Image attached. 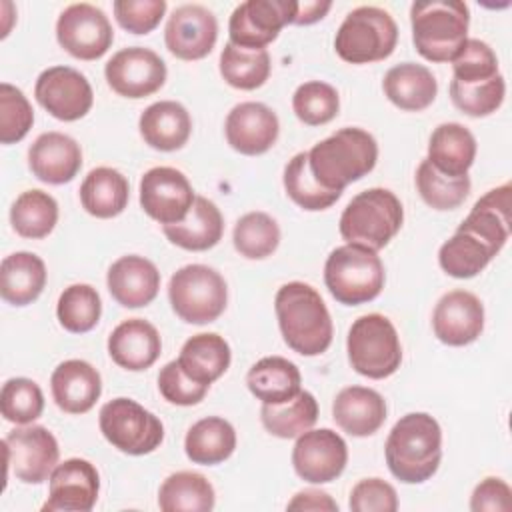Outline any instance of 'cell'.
I'll return each mask as SVG.
<instances>
[{
	"mask_svg": "<svg viewBox=\"0 0 512 512\" xmlns=\"http://www.w3.org/2000/svg\"><path fill=\"white\" fill-rule=\"evenodd\" d=\"M274 310L280 334L294 352L318 356L332 344V318L314 286L298 280L280 286L274 298Z\"/></svg>",
	"mask_w": 512,
	"mask_h": 512,
	"instance_id": "6da1fadb",
	"label": "cell"
},
{
	"mask_svg": "<svg viewBox=\"0 0 512 512\" xmlns=\"http://www.w3.org/2000/svg\"><path fill=\"white\" fill-rule=\"evenodd\" d=\"M384 456L388 470L404 484L430 480L442 460V430L434 416L410 412L390 430Z\"/></svg>",
	"mask_w": 512,
	"mask_h": 512,
	"instance_id": "7a4b0ae2",
	"label": "cell"
},
{
	"mask_svg": "<svg viewBox=\"0 0 512 512\" xmlns=\"http://www.w3.org/2000/svg\"><path fill=\"white\" fill-rule=\"evenodd\" d=\"M378 160L376 138L362 128H340L308 150V166L318 184L342 192L348 184L374 170Z\"/></svg>",
	"mask_w": 512,
	"mask_h": 512,
	"instance_id": "3957f363",
	"label": "cell"
},
{
	"mask_svg": "<svg viewBox=\"0 0 512 512\" xmlns=\"http://www.w3.org/2000/svg\"><path fill=\"white\" fill-rule=\"evenodd\" d=\"M412 42L428 62H452L468 40L470 10L460 0H428L410 6Z\"/></svg>",
	"mask_w": 512,
	"mask_h": 512,
	"instance_id": "277c9868",
	"label": "cell"
},
{
	"mask_svg": "<svg viewBox=\"0 0 512 512\" xmlns=\"http://www.w3.org/2000/svg\"><path fill=\"white\" fill-rule=\"evenodd\" d=\"M404 208L388 188H368L356 194L340 216V236L346 244L382 250L402 228Z\"/></svg>",
	"mask_w": 512,
	"mask_h": 512,
	"instance_id": "5b68a950",
	"label": "cell"
},
{
	"mask_svg": "<svg viewBox=\"0 0 512 512\" xmlns=\"http://www.w3.org/2000/svg\"><path fill=\"white\" fill-rule=\"evenodd\" d=\"M384 264L380 256L358 244L334 248L324 264V284L336 302L358 306L374 300L384 288Z\"/></svg>",
	"mask_w": 512,
	"mask_h": 512,
	"instance_id": "8992f818",
	"label": "cell"
},
{
	"mask_svg": "<svg viewBox=\"0 0 512 512\" xmlns=\"http://www.w3.org/2000/svg\"><path fill=\"white\" fill-rule=\"evenodd\" d=\"M398 44L394 18L378 6H358L342 20L334 48L348 64H370L386 60Z\"/></svg>",
	"mask_w": 512,
	"mask_h": 512,
	"instance_id": "52a82bcc",
	"label": "cell"
},
{
	"mask_svg": "<svg viewBox=\"0 0 512 512\" xmlns=\"http://www.w3.org/2000/svg\"><path fill=\"white\" fill-rule=\"evenodd\" d=\"M346 350L350 366L366 378L392 376L402 362V346L394 324L382 314H364L348 330Z\"/></svg>",
	"mask_w": 512,
	"mask_h": 512,
	"instance_id": "ba28073f",
	"label": "cell"
},
{
	"mask_svg": "<svg viewBox=\"0 0 512 512\" xmlns=\"http://www.w3.org/2000/svg\"><path fill=\"white\" fill-rule=\"evenodd\" d=\"M168 300L180 320L210 324L226 310L228 286L218 270L206 264H188L172 274Z\"/></svg>",
	"mask_w": 512,
	"mask_h": 512,
	"instance_id": "9c48e42d",
	"label": "cell"
},
{
	"mask_svg": "<svg viewBox=\"0 0 512 512\" xmlns=\"http://www.w3.org/2000/svg\"><path fill=\"white\" fill-rule=\"evenodd\" d=\"M98 424L102 436L120 452L144 456L164 440V426L156 414L132 398H114L100 408Z\"/></svg>",
	"mask_w": 512,
	"mask_h": 512,
	"instance_id": "30bf717a",
	"label": "cell"
},
{
	"mask_svg": "<svg viewBox=\"0 0 512 512\" xmlns=\"http://www.w3.org/2000/svg\"><path fill=\"white\" fill-rule=\"evenodd\" d=\"M6 464L16 480L42 484L58 464L60 448L54 434L38 424H22L2 440Z\"/></svg>",
	"mask_w": 512,
	"mask_h": 512,
	"instance_id": "8fae6325",
	"label": "cell"
},
{
	"mask_svg": "<svg viewBox=\"0 0 512 512\" xmlns=\"http://www.w3.org/2000/svg\"><path fill=\"white\" fill-rule=\"evenodd\" d=\"M296 10V0H246L230 14V42L248 50H264L286 24H294Z\"/></svg>",
	"mask_w": 512,
	"mask_h": 512,
	"instance_id": "7c38bea8",
	"label": "cell"
},
{
	"mask_svg": "<svg viewBox=\"0 0 512 512\" xmlns=\"http://www.w3.org/2000/svg\"><path fill=\"white\" fill-rule=\"evenodd\" d=\"M58 44L78 60L102 58L114 40L108 16L88 2L66 6L56 22Z\"/></svg>",
	"mask_w": 512,
	"mask_h": 512,
	"instance_id": "4fadbf2b",
	"label": "cell"
},
{
	"mask_svg": "<svg viewBox=\"0 0 512 512\" xmlns=\"http://www.w3.org/2000/svg\"><path fill=\"white\" fill-rule=\"evenodd\" d=\"M166 64L150 48L130 46L118 50L104 66L108 86L124 98H146L166 82Z\"/></svg>",
	"mask_w": 512,
	"mask_h": 512,
	"instance_id": "5bb4252c",
	"label": "cell"
},
{
	"mask_svg": "<svg viewBox=\"0 0 512 512\" xmlns=\"http://www.w3.org/2000/svg\"><path fill=\"white\" fill-rule=\"evenodd\" d=\"M38 104L56 120L74 122L84 118L94 102L90 82L70 66H50L40 72L34 86Z\"/></svg>",
	"mask_w": 512,
	"mask_h": 512,
	"instance_id": "9a60e30c",
	"label": "cell"
},
{
	"mask_svg": "<svg viewBox=\"0 0 512 512\" xmlns=\"http://www.w3.org/2000/svg\"><path fill=\"white\" fill-rule=\"evenodd\" d=\"M194 190L184 172L154 166L140 178V206L162 226L184 220L194 204Z\"/></svg>",
	"mask_w": 512,
	"mask_h": 512,
	"instance_id": "2e32d148",
	"label": "cell"
},
{
	"mask_svg": "<svg viewBox=\"0 0 512 512\" xmlns=\"http://www.w3.org/2000/svg\"><path fill=\"white\" fill-rule=\"evenodd\" d=\"M348 462L344 438L330 430H306L296 438L292 448V466L296 474L310 484H328L336 480Z\"/></svg>",
	"mask_w": 512,
	"mask_h": 512,
	"instance_id": "e0dca14e",
	"label": "cell"
},
{
	"mask_svg": "<svg viewBox=\"0 0 512 512\" xmlns=\"http://www.w3.org/2000/svg\"><path fill=\"white\" fill-rule=\"evenodd\" d=\"M48 500L44 512H90L98 500L100 476L92 462L84 458H68L50 474Z\"/></svg>",
	"mask_w": 512,
	"mask_h": 512,
	"instance_id": "ac0fdd59",
	"label": "cell"
},
{
	"mask_svg": "<svg viewBox=\"0 0 512 512\" xmlns=\"http://www.w3.org/2000/svg\"><path fill=\"white\" fill-rule=\"evenodd\" d=\"M218 40L216 16L200 4L178 6L164 28V42L170 54L180 60L208 56Z\"/></svg>",
	"mask_w": 512,
	"mask_h": 512,
	"instance_id": "d6986e66",
	"label": "cell"
},
{
	"mask_svg": "<svg viewBox=\"0 0 512 512\" xmlns=\"http://www.w3.org/2000/svg\"><path fill=\"white\" fill-rule=\"evenodd\" d=\"M434 336L448 346H466L484 330V306L468 290L446 292L432 312Z\"/></svg>",
	"mask_w": 512,
	"mask_h": 512,
	"instance_id": "ffe728a7",
	"label": "cell"
},
{
	"mask_svg": "<svg viewBox=\"0 0 512 512\" xmlns=\"http://www.w3.org/2000/svg\"><path fill=\"white\" fill-rule=\"evenodd\" d=\"M224 134L236 152L244 156H258L268 152L280 134L276 112L262 102L236 104L224 122Z\"/></svg>",
	"mask_w": 512,
	"mask_h": 512,
	"instance_id": "44dd1931",
	"label": "cell"
},
{
	"mask_svg": "<svg viewBox=\"0 0 512 512\" xmlns=\"http://www.w3.org/2000/svg\"><path fill=\"white\" fill-rule=\"evenodd\" d=\"M32 174L46 184H66L82 168L80 144L62 132H44L28 148Z\"/></svg>",
	"mask_w": 512,
	"mask_h": 512,
	"instance_id": "7402d4cb",
	"label": "cell"
},
{
	"mask_svg": "<svg viewBox=\"0 0 512 512\" xmlns=\"http://www.w3.org/2000/svg\"><path fill=\"white\" fill-rule=\"evenodd\" d=\"M108 292L124 308L148 306L160 290V272L144 256L128 254L112 262L106 274Z\"/></svg>",
	"mask_w": 512,
	"mask_h": 512,
	"instance_id": "603a6c76",
	"label": "cell"
},
{
	"mask_svg": "<svg viewBox=\"0 0 512 512\" xmlns=\"http://www.w3.org/2000/svg\"><path fill=\"white\" fill-rule=\"evenodd\" d=\"M50 390L56 406L66 414L88 412L102 394L100 372L86 360H64L50 376Z\"/></svg>",
	"mask_w": 512,
	"mask_h": 512,
	"instance_id": "cb8c5ba5",
	"label": "cell"
},
{
	"mask_svg": "<svg viewBox=\"0 0 512 512\" xmlns=\"http://www.w3.org/2000/svg\"><path fill=\"white\" fill-rule=\"evenodd\" d=\"M162 352V340L154 324L144 318L120 322L108 336V354L124 370L142 372L150 368Z\"/></svg>",
	"mask_w": 512,
	"mask_h": 512,
	"instance_id": "d4e9b609",
	"label": "cell"
},
{
	"mask_svg": "<svg viewBox=\"0 0 512 512\" xmlns=\"http://www.w3.org/2000/svg\"><path fill=\"white\" fill-rule=\"evenodd\" d=\"M386 400L366 386L342 388L332 402L334 422L350 436L364 438L378 432L386 420Z\"/></svg>",
	"mask_w": 512,
	"mask_h": 512,
	"instance_id": "484cf974",
	"label": "cell"
},
{
	"mask_svg": "<svg viewBox=\"0 0 512 512\" xmlns=\"http://www.w3.org/2000/svg\"><path fill=\"white\" fill-rule=\"evenodd\" d=\"M142 140L160 152L180 150L192 134V118L176 100H160L150 104L138 120Z\"/></svg>",
	"mask_w": 512,
	"mask_h": 512,
	"instance_id": "4316f807",
	"label": "cell"
},
{
	"mask_svg": "<svg viewBox=\"0 0 512 512\" xmlns=\"http://www.w3.org/2000/svg\"><path fill=\"white\" fill-rule=\"evenodd\" d=\"M164 236L178 248L190 252H204L214 248L224 234V218L220 208L204 198L196 196L188 216L176 224L162 226Z\"/></svg>",
	"mask_w": 512,
	"mask_h": 512,
	"instance_id": "83f0119b",
	"label": "cell"
},
{
	"mask_svg": "<svg viewBox=\"0 0 512 512\" xmlns=\"http://www.w3.org/2000/svg\"><path fill=\"white\" fill-rule=\"evenodd\" d=\"M382 90L396 108L406 112H420L434 102L438 94V82L426 66L402 62L384 74Z\"/></svg>",
	"mask_w": 512,
	"mask_h": 512,
	"instance_id": "f1b7e54d",
	"label": "cell"
},
{
	"mask_svg": "<svg viewBox=\"0 0 512 512\" xmlns=\"http://www.w3.org/2000/svg\"><path fill=\"white\" fill-rule=\"evenodd\" d=\"M474 158L476 138L466 126L458 122H444L430 134L426 160L442 174L466 176Z\"/></svg>",
	"mask_w": 512,
	"mask_h": 512,
	"instance_id": "f546056e",
	"label": "cell"
},
{
	"mask_svg": "<svg viewBox=\"0 0 512 512\" xmlns=\"http://www.w3.org/2000/svg\"><path fill=\"white\" fill-rule=\"evenodd\" d=\"M46 286V264L32 252L8 254L0 264V294L12 306L32 304Z\"/></svg>",
	"mask_w": 512,
	"mask_h": 512,
	"instance_id": "4dcf8cb0",
	"label": "cell"
},
{
	"mask_svg": "<svg viewBox=\"0 0 512 512\" xmlns=\"http://www.w3.org/2000/svg\"><path fill=\"white\" fill-rule=\"evenodd\" d=\"M176 360L194 382L210 386L230 368L232 352L220 334L200 332L184 342Z\"/></svg>",
	"mask_w": 512,
	"mask_h": 512,
	"instance_id": "1f68e13d",
	"label": "cell"
},
{
	"mask_svg": "<svg viewBox=\"0 0 512 512\" xmlns=\"http://www.w3.org/2000/svg\"><path fill=\"white\" fill-rule=\"evenodd\" d=\"M510 184H502L486 192L472 206L460 228L470 230L500 252L510 236Z\"/></svg>",
	"mask_w": 512,
	"mask_h": 512,
	"instance_id": "d6a6232c",
	"label": "cell"
},
{
	"mask_svg": "<svg viewBox=\"0 0 512 512\" xmlns=\"http://www.w3.org/2000/svg\"><path fill=\"white\" fill-rule=\"evenodd\" d=\"M130 200V184L122 172L98 166L80 184L82 208L96 218H114L124 212Z\"/></svg>",
	"mask_w": 512,
	"mask_h": 512,
	"instance_id": "836d02e7",
	"label": "cell"
},
{
	"mask_svg": "<svg viewBox=\"0 0 512 512\" xmlns=\"http://www.w3.org/2000/svg\"><path fill=\"white\" fill-rule=\"evenodd\" d=\"M246 384L262 404H282L302 390V376L288 358L266 356L248 370Z\"/></svg>",
	"mask_w": 512,
	"mask_h": 512,
	"instance_id": "e575fe53",
	"label": "cell"
},
{
	"mask_svg": "<svg viewBox=\"0 0 512 512\" xmlns=\"http://www.w3.org/2000/svg\"><path fill=\"white\" fill-rule=\"evenodd\" d=\"M236 450L234 426L220 418L208 416L190 426L184 438V452L194 464L216 466L232 456Z\"/></svg>",
	"mask_w": 512,
	"mask_h": 512,
	"instance_id": "d590c367",
	"label": "cell"
},
{
	"mask_svg": "<svg viewBox=\"0 0 512 512\" xmlns=\"http://www.w3.org/2000/svg\"><path fill=\"white\" fill-rule=\"evenodd\" d=\"M498 252L470 230L456 228V232L440 246L438 264L452 278H474L480 274Z\"/></svg>",
	"mask_w": 512,
	"mask_h": 512,
	"instance_id": "8d00e7d4",
	"label": "cell"
},
{
	"mask_svg": "<svg viewBox=\"0 0 512 512\" xmlns=\"http://www.w3.org/2000/svg\"><path fill=\"white\" fill-rule=\"evenodd\" d=\"M214 502V486L200 472H174L158 490V508L162 512H210Z\"/></svg>",
	"mask_w": 512,
	"mask_h": 512,
	"instance_id": "74e56055",
	"label": "cell"
},
{
	"mask_svg": "<svg viewBox=\"0 0 512 512\" xmlns=\"http://www.w3.org/2000/svg\"><path fill=\"white\" fill-rule=\"evenodd\" d=\"M262 426L276 438H298L318 420V402L308 390H300L282 404H262Z\"/></svg>",
	"mask_w": 512,
	"mask_h": 512,
	"instance_id": "f35d334b",
	"label": "cell"
},
{
	"mask_svg": "<svg viewBox=\"0 0 512 512\" xmlns=\"http://www.w3.org/2000/svg\"><path fill=\"white\" fill-rule=\"evenodd\" d=\"M58 222V202L44 190L22 192L10 208V224L18 236L46 238Z\"/></svg>",
	"mask_w": 512,
	"mask_h": 512,
	"instance_id": "ab89813d",
	"label": "cell"
},
{
	"mask_svg": "<svg viewBox=\"0 0 512 512\" xmlns=\"http://www.w3.org/2000/svg\"><path fill=\"white\" fill-rule=\"evenodd\" d=\"M270 54L268 50H248L232 44H224L220 52V74L238 90H256L270 76Z\"/></svg>",
	"mask_w": 512,
	"mask_h": 512,
	"instance_id": "60d3db41",
	"label": "cell"
},
{
	"mask_svg": "<svg viewBox=\"0 0 512 512\" xmlns=\"http://www.w3.org/2000/svg\"><path fill=\"white\" fill-rule=\"evenodd\" d=\"M282 182L290 200L308 212L326 210L342 196V192L328 190L316 182L308 166V152H298L288 160Z\"/></svg>",
	"mask_w": 512,
	"mask_h": 512,
	"instance_id": "b9f144b4",
	"label": "cell"
},
{
	"mask_svg": "<svg viewBox=\"0 0 512 512\" xmlns=\"http://www.w3.org/2000/svg\"><path fill=\"white\" fill-rule=\"evenodd\" d=\"M416 188L420 198L434 210H454L470 194V176H448L436 170L426 158L416 170Z\"/></svg>",
	"mask_w": 512,
	"mask_h": 512,
	"instance_id": "7bdbcfd3",
	"label": "cell"
},
{
	"mask_svg": "<svg viewBox=\"0 0 512 512\" xmlns=\"http://www.w3.org/2000/svg\"><path fill=\"white\" fill-rule=\"evenodd\" d=\"M232 242L240 256L262 260L276 252L280 244V226L266 212H248L234 224Z\"/></svg>",
	"mask_w": 512,
	"mask_h": 512,
	"instance_id": "ee69618b",
	"label": "cell"
},
{
	"mask_svg": "<svg viewBox=\"0 0 512 512\" xmlns=\"http://www.w3.org/2000/svg\"><path fill=\"white\" fill-rule=\"evenodd\" d=\"M102 314V300L90 284H72L64 288L56 304V316L64 330L72 334L90 332Z\"/></svg>",
	"mask_w": 512,
	"mask_h": 512,
	"instance_id": "f6af8a7d",
	"label": "cell"
},
{
	"mask_svg": "<svg viewBox=\"0 0 512 512\" xmlns=\"http://www.w3.org/2000/svg\"><path fill=\"white\" fill-rule=\"evenodd\" d=\"M504 94L506 82L502 74L482 82H458L454 78L450 82L452 104L472 118H482L496 112L504 102Z\"/></svg>",
	"mask_w": 512,
	"mask_h": 512,
	"instance_id": "bcb514c9",
	"label": "cell"
},
{
	"mask_svg": "<svg viewBox=\"0 0 512 512\" xmlns=\"http://www.w3.org/2000/svg\"><path fill=\"white\" fill-rule=\"evenodd\" d=\"M292 110L300 122L308 126H322L336 118L340 110V96L328 82L310 80L296 88L292 96Z\"/></svg>",
	"mask_w": 512,
	"mask_h": 512,
	"instance_id": "7dc6e473",
	"label": "cell"
},
{
	"mask_svg": "<svg viewBox=\"0 0 512 512\" xmlns=\"http://www.w3.org/2000/svg\"><path fill=\"white\" fill-rule=\"evenodd\" d=\"M0 410L8 422L32 424L42 416L44 394L30 378H10L0 392Z\"/></svg>",
	"mask_w": 512,
	"mask_h": 512,
	"instance_id": "c3c4849f",
	"label": "cell"
},
{
	"mask_svg": "<svg viewBox=\"0 0 512 512\" xmlns=\"http://www.w3.org/2000/svg\"><path fill=\"white\" fill-rule=\"evenodd\" d=\"M34 124V110L28 98L14 84H0V142H20Z\"/></svg>",
	"mask_w": 512,
	"mask_h": 512,
	"instance_id": "681fc988",
	"label": "cell"
},
{
	"mask_svg": "<svg viewBox=\"0 0 512 512\" xmlns=\"http://www.w3.org/2000/svg\"><path fill=\"white\" fill-rule=\"evenodd\" d=\"M452 70L454 80L458 82H482L500 74L494 50L478 38H468L464 42L452 60Z\"/></svg>",
	"mask_w": 512,
	"mask_h": 512,
	"instance_id": "f907efd6",
	"label": "cell"
},
{
	"mask_svg": "<svg viewBox=\"0 0 512 512\" xmlns=\"http://www.w3.org/2000/svg\"><path fill=\"white\" fill-rule=\"evenodd\" d=\"M166 0H116L112 4L116 22L132 34L152 32L166 14Z\"/></svg>",
	"mask_w": 512,
	"mask_h": 512,
	"instance_id": "816d5d0a",
	"label": "cell"
},
{
	"mask_svg": "<svg viewBox=\"0 0 512 512\" xmlns=\"http://www.w3.org/2000/svg\"><path fill=\"white\" fill-rule=\"evenodd\" d=\"M210 386L194 382L178 364V360L168 362L158 374V390L166 402L176 406H194L198 404Z\"/></svg>",
	"mask_w": 512,
	"mask_h": 512,
	"instance_id": "f5cc1de1",
	"label": "cell"
},
{
	"mask_svg": "<svg viewBox=\"0 0 512 512\" xmlns=\"http://www.w3.org/2000/svg\"><path fill=\"white\" fill-rule=\"evenodd\" d=\"M348 506L354 512H396L398 494L382 478H364L352 488Z\"/></svg>",
	"mask_w": 512,
	"mask_h": 512,
	"instance_id": "db71d44e",
	"label": "cell"
},
{
	"mask_svg": "<svg viewBox=\"0 0 512 512\" xmlns=\"http://www.w3.org/2000/svg\"><path fill=\"white\" fill-rule=\"evenodd\" d=\"M472 512H508L512 510V490L502 478L488 476L472 492Z\"/></svg>",
	"mask_w": 512,
	"mask_h": 512,
	"instance_id": "11a10c76",
	"label": "cell"
},
{
	"mask_svg": "<svg viewBox=\"0 0 512 512\" xmlns=\"http://www.w3.org/2000/svg\"><path fill=\"white\" fill-rule=\"evenodd\" d=\"M288 510H338V504L322 490H302L286 506Z\"/></svg>",
	"mask_w": 512,
	"mask_h": 512,
	"instance_id": "9f6ffc18",
	"label": "cell"
},
{
	"mask_svg": "<svg viewBox=\"0 0 512 512\" xmlns=\"http://www.w3.org/2000/svg\"><path fill=\"white\" fill-rule=\"evenodd\" d=\"M332 8V2H320V0H310V2H298V10H296V18L294 24L298 26H308L314 24L318 20H322L328 10Z\"/></svg>",
	"mask_w": 512,
	"mask_h": 512,
	"instance_id": "6f0895ef",
	"label": "cell"
}]
</instances>
